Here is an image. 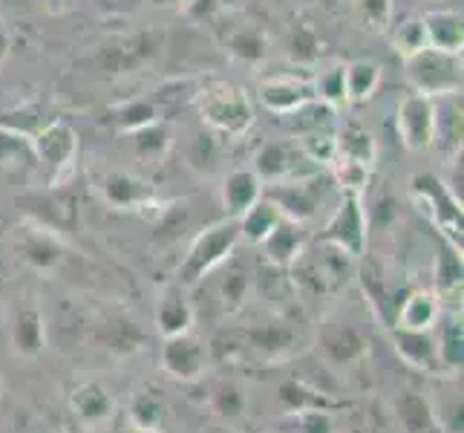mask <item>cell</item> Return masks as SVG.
<instances>
[{
    "label": "cell",
    "mask_w": 464,
    "mask_h": 433,
    "mask_svg": "<svg viewBox=\"0 0 464 433\" xmlns=\"http://www.w3.org/2000/svg\"><path fill=\"white\" fill-rule=\"evenodd\" d=\"M295 286L309 289L314 295H332L346 286V280L355 275V258L343 249L317 240L312 249H303L300 258L292 263Z\"/></svg>",
    "instance_id": "cell-1"
},
{
    "label": "cell",
    "mask_w": 464,
    "mask_h": 433,
    "mask_svg": "<svg viewBox=\"0 0 464 433\" xmlns=\"http://www.w3.org/2000/svg\"><path fill=\"white\" fill-rule=\"evenodd\" d=\"M239 240L243 237H239V220L237 217H228L222 222H214V226H208L194 243H190L185 261L179 266V275H176V283L185 286V289L199 286L222 261L231 258Z\"/></svg>",
    "instance_id": "cell-2"
},
{
    "label": "cell",
    "mask_w": 464,
    "mask_h": 433,
    "mask_svg": "<svg viewBox=\"0 0 464 433\" xmlns=\"http://www.w3.org/2000/svg\"><path fill=\"white\" fill-rule=\"evenodd\" d=\"M197 107L202 122L226 136H246L248 127L254 124L251 99L228 82H214L202 87L197 95Z\"/></svg>",
    "instance_id": "cell-3"
},
{
    "label": "cell",
    "mask_w": 464,
    "mask_h": 433,
    "mask_svg": "<svg viewBox=\"0 0 464 433\" xmlns=\"http://www.w3.org/2000/svg\"><path fill=\"white\" fill-rule=\"evenodd\" d=\"M404 61L407 78L419 95L441 99V95H456L461 90V53H444L436 46H427Z\"/></svg>",
    "instance_id": "cell-4"
},
{
    "label": "cell",
    "mask_w": 464,
    "mask_h": 433,
    "mask_svg": "<svg viewBox=\"0 0 464 433\" xmlns=\"http://www.w3.org/2000/svg\"><path fill=\"white\" fill-rule=\"evenodd\" d=\"M317 352L332 370H349L366 359L370 352V339L343 318L324 320V327L317 330Z\"/></svg>",
    "instance_id": "cell-5"
},
{
    "label": "cell",
    "mask_w": 464,
    "mask_h": 433,
    "mask_svg": "<svg viewBox=\"0 0 464 433\" xmlns=\"http://www.w3.org/2000/svg\"><path fill=\"white\" fill-rule=\"evenodd\" d=\"M254 173L260 176V182L280 185L306 180V176L320 173V168L300 151L297 142H271L254 159Z\"/></svg>",
    "instance_id": "cell-6"
},
{
    "label": "cell",
    "mask_w": 464,
    "mask_h": 433,
    "mask_svg": "<svg viewBox=\"0 0 464 433\" xmlns=\"http://www.w3.org/2000/svg\"><path fill=\"white\" fill-rule=\"evenodd\" d=\"M415 197L427 208L430 220L439 229V234L450 243L456 251H461V200H456L444 182L433 176H419L415 180Z\"/></svg>",
    "instance_id": "cell-7"
},
{
    "label": "cell",
    "mask_w": 464,
    "mask_h": 433,
    "mask_svg": "<svg viewBox=\"0 0 464 433\" xmlns=\"http://www.w3.org/2000/svg\"><path fill=\"white\" fill-rule=\"evenodd\" d=\"M263 197H268L271 202L277 205V212L285 220H295V222H309L320 202L326 197V182L320 180V173L306 176V180H295V182H280V185H268V191Z\"/></svg>",
    "instance_id": "cell-8"
},
{
    "label": "cell",
    "mask_w": 464,
    "mask_h": 433,
    "mask_svg": "<svg viewBox=\"0 0 464 433\" xmlns=\"http://www.w3.org/2000/svg\"><path fill=\"white\" fill-rule=\"evenodd\" d=\"M243 339V349L248 356H257L260 361H283L297 352L300 335L297 330L283 318H271L263 324H254L239 332Z\"/></svg>",
    "instance_id": "cell-9"
},
{
    "label": "cell",
    "mask_w": 464,
    "mask_h": 433,
    "mask_svg": "<svg viewBox=\"0 0 464 433\" xmlns=\"http://www.w3.org/2000/svg\"><path fill=\"white\" fill-rule=\"evenodd\" d=\"M320 240L343 249L355 261L361 258L366 249V212L358 194H343L341 205L334 208V214L329 217Z\"/></svg>",
    "instance_id": "cell-10"
},
{
    "label": "cell",
    "mask_w": 464,
    "mask_h": 433,
    "mask_svg": "<svg viewBox=\"0 0 464 433\" xmlns=\"http://www.w3.org/2000/svg\"><path fill=\"white\" fill-rule=\"evenodd\" d=\"M398 133L404 144L412 151H427L430 144H436V99L412 93L398 104L395 113Z\"/></svg>",
    "instance_id": "cell-11"
},
{
    "label": "cell",
    "mask_w": 464,
    "mask_h": 433,
    "mask_svg": "<svg viewBox=\"0 0 464 433\" xmlns=\"http://www.w3.org/2000/svg\"><path fill=\"white\" fill-rule=\"evenodd\" d=\"M162 367L168 370V376L179 381H197L208 367V347L190 332L173 335V339H165Z\"/></svg>",
    "instance_id": "cell-12"
},
{
    "label": "cell",
    "mask_w": 464,
    "mask_h": 433,
    "mask_svg": "<svg viewBox=\"0 0 464 433\" xmlns=\"http://www.w3.org/2000/svg\"><path fill=\"white\" fill-rule=\"evenodd\" d=\"M260 99L268 110L275 113H297L309 102H314V87L309 78L303 75H289V73H277L260 82Z\"/></svg>",
    "instance_id": "cell-13"
},
{
    "label": "cell",
    "mask_w": 464,
    "mask_h": 433,
    "mask_svg": "<svg viewBox=\"0 0 464 433\" xmlns=\"http://www.w3.org/2000/svg\"><path fill=\"white\" fill-rule=\"evenodd\" d=\"M75 151H78V139L72 133V127L63 122L46 124L35 139V153L46 165V171L53 173V180L58 182L63 173H67L75 162Z\"/></svg>",
    "instance_id": "cell-14"
},
{
    "label": "cell",
    "mask_w": 464,
    "mask_h": 433,
    "mask_svg": "<svg viewBox=\"0 0 464 433\" xmlns=\"http://www.w3.org/2000/svg\"><path fill=\"white\" fill-rule=\"evenodd\" d=\"M392 344L395 352L404 359L407 367L419 373H444L441 370V361H439V344H436V335L433 330H401V327H392Z\"/></svg>",
    "instance_id": "cell-15"
},
{
    "label": "cell",
    "mask_w": 464,
    "mask_h": 433,
    "mask_svg": "<svg viewBox=\"0 0 464 433\" xmlns=\"http://www.w3.org/2000/svg\"><path fill=\"white\" fill-rule=\"evenodd\" d=\"M18 251L38 271H55L63 263V258H67V249H63L61 237L44 226L18 229Z\"/></svg>",
    "instance_id": "cell-16"
},
{
    "label": "cell",
    "mask_w": 464,
    "mask_h": 433,
    "mask_svg": "<svg viewBox=\"0 0 464 433\" xmlns=\"http://www.w3.org/2000/svg\"><path fill=\"white\" fill-rule=\"evenodd\" d=\"M217 283H214V292L219 298V310L222 312H237V310H243V303L251 292V275L254 271L246 266V263H239V261H222L217 269Z\"/></svg>",
    "instance_id": "cell-17"
},
{
    "label": "cell",
    "mask_w": 464,
    "mask_h": 433,
    "mask_svg": "<svg viewBox=\"0 0 464 433\" xmlns=\"http://www.w3.org/2000/svg\"><path fill=\"white\" fill-rule=\"evenodd\" d=\"M392 413L404 433H441L439 413L421 393H415V390L395 393Z\"/></svg>",
    "instance_id": "cell-18"
},
{
    "label": "cell",
    "mask_w": 464,
    "mask_h": 433,
    "mask_svg": "<svg viewBox=\"0 0 464 433\" xmlns=\"http://www.w3.org/2000/svg\"><path fill=\"white\" fill-rule=\"evenodd\" d=\"M95 341H99L107 352H113V356L127 359V356L141 352V347H145V332H141V327L133 318L113 315V318H107L104 324H99V330H95Z\"/></svg>",
    "instance_id": "cell-19"
},
{
    "label": "cell",
    "mask_w": 464,
    "mask_h": 433,
    "mask_svg": "<svg viewBox=\"0 0 464 433\" xmlns=\"http://www.w3.org/2000/svg\"><path fill=\"white\" fill-rule=\"evenodd\" d=\"M277 405L283 413L297 416L303 410H338V408H349L346 402H334L329 399V393H324L314 384H306L303 379H289L280 384L277 390Z\"/></svg>",
    "instance_id": "cell-20"
},
{
    "label": "cell",
    "mask_w": 464,
    "mask_h": 433,
    "mask_svg": "<svg viewBox=\"0 0 464 433\" xmlns=\"http://www.w3.org/2000/svg\"><path fill=\"white\" fill-rule=\"evenodd\" d=\"M156 327L165 339L190 332V327H194V307H190L185 286L176 283V286L165 289V295L156 307Z\"/></svg>",
    "instance_id": "cell-21"
},
{
    "label": "cell",
    "mask_w": 464,
    "mask_h": 433,
    "mask_svg": "<svg viewBox=\"0 0 464 433\" xmlns=\"http://www.w3.org/2000/svg\"><path fill=\"white\" fill-rule=\"evenodd\" d=\"M260 246H263V254H266L268 263H275L280 269H289L303 254V249H306V240H303L300 222L280 217V222L271 229V234L263 240Z\"/></svg>",
    "instance_id": "cell-22"
},
{
    "label": "cell",
    "mask_w": 464,
    "mask_h": 433,
    "mask_svg": "<svg viewBox=\"0 0 464 433\" xmlns=\"http://www.w3.org/2000/svg\"><path fill=\"white\" fill-rule=\"evenodd\" d=\"M70 410L78 416V422H84L90 428H99L110 422V416L116 410V402L110 399V393L99 384H78L70 393Z\"/></svg>",
    "instance_id": "cell-23"
},
{
    "label": "cell",
    "mask_w": 464,
    "mask_h": 433,
    "mask_svg": "<svg viewBox=\"0 0 464 433\" xmlns=\"http://www.w3.org/2000/svg\"><path fill=\"white\" fill-rule=\"evenodd\" d=\"M46 344L44 315L35 307H24L12 320V347L24 359H38Z\"/></svg>",
    "instance_id": "cell-24"
},
{
    "label": "cell",
    "mask_w": 464,
    "mask_h": 433,
    "mask_svg": "<svg viewBox=\"0 0 464 433\" xmlns=\"http://www.w3.org/2000/svg\"><path fill=\"white\" fill-rule=\"evenodd\" d=\"M260 197H263V182L254 171L243 168V171H234L226 176V185H222V202H226L231 217L246 214Z\"/></svg>",
    "instance_id": "cell-25"
},
{
    "label": "cell",
    "mask_w": 464,
    "mask_h": 433,
    "mask_svg": "<svg viewBox=\"0 0 464 433\" xmlns=\"http://www.w3.org/2000/svg\"><path fill=\"white\" fill-rule=\"evenodd\" d=\"M102 194L116 208H141L153 200L148 182L136 180L130 173H107L102 180Z\"/></svg>",
    "instance_id": "cell-26"
},
{
    "label": "cell",
    "mask_w": 464,
    "mask_h": 433,
    "mask_svg": "<svg viewBox=\"0 0 464 433\" xmlns=\"http://www.w3.org/2000/svg\"><path fill=\"white\" fill-rule=\"evenodd\" d=\"M251 289H257V295L266 303H271V307H283V303H289L297 292V286L289 275H285V269H280L275 263H263L257 271H254Z\"/></svg>",
    "instance_id": "cell-27"
},
{
    "label": "cell",
    "mask_w": 464,
    "mask_h": 433,
    "mask_svg": "<svg viewBox=\"0 0 464 433\" xmlns=\"http://www.w3.org/2000/svg\"><path fill=\"white\" fill-rule=\"evenodd\" d=\"M439 320V295L436 292H412L398 307L395 327L401 330H433Z\"/></svg>",
    "instance_id": "cell-28"
},
{
    "label": "cell",
    "mask_w": 464,
    "mask_h": 433,
    "mask_svg": "<svg viewBox=\"0 0 464 433\" xmlns=\"http://www.w3.org/2000/svg\"><path fill=\"white\" fill-rule=\"evenodd\" d=\"M424 21L427 29V44L436 46V50L444 53H461V15L450 12V9H441V12H430Z\"/></svg>",
    "instance_id": "cell-29"
},
{
    "label": "cell",
    "mask_w": 464,
    "mask_h": 433,
    "mask_svg": "<svg viewBox=\"0 0 464 433\" xmlns=\"http://www.w3.org/2000/svg\"><path fill=\"white\" fill-rule=\"evenodd\" d=\"M280 212H277V205L271 202L268 197H260L257 202H254L246 214H239V237H246L248 243H263V240L271 234V229L280 222Z\"/></svg>",
    "instance_id": "cell-30"
},
{
    "label": "cell",
    "mask_w": 464,
    "mask_h": 433,
    "mask_svg": "<svg viewBox=\"0 0 464 433\" xmlns=\"http://www.w3.org/2000/svg\"><path fill=\"white\" fill-rule=\"evenodd\" d=\"M439 361L444 373H456L461 370L464 361V327H461V315H447V320L439 330Z\"/></svg>",
    "instance_id": "cell-31"
},
{
    "label": "cell",
    "mask_w": 464,
    "mask_h": 433,
    "mask_svg": "<svg viewBox=\"0 0 464 433\" xmlns=\"http://www.w3.org/2000/svg\"><path fill=\"white\" fill-rule=\"evenodd\" d=\"M381 84V67L378 64H349L346 67V99L349 102H366Z\"/></svg>",
    "instance_id": "cell-32"
},
{
    "label": "cell",
    "mask_w": 464,
    "mask_h": 433,
    "mask_svg": "<svg viewBox=\"0 0 464 433\" xmlns=\"http://www.w3.org/2000/svg\"><path fill=\"white\" fill-rule=\"evenodd\" d=\"M300 151L306 153L312 162L320 168V165H332L334 159H338V136L326 127H312L300 136Z\"/></svg>",
    "instance_id": "cell-33"
},
{
    "label": "cell",
    "mask_w": 464,
    "mask_h": 433,
    "mask_svg": "<svg viewBox=\"0 0 464 433\" xmlns=\"http://www.w3.org/2000/svg\"><path fill=\"white\" fill-rule=\"evenodd\" d=\"M334 168V182L341 185L343 194H363L366 185H370V168L366 162H358V159H349V156H338L332 162Z\"/></svg>",
    "instance_id": "cell-34"
},
{
    "label": "cell",
    "mask_w": 464,
    "mask_h": 433,
    "mask_svg": "<svg viewBox=\"0 0 464 433\" xmlns=\"http://www.w3.org/2000/svg\"><path fill=\"white\" fill-rule=\"evenodd\" d=\"M136 136V153L141 162H159V159L165 156L168 151V144H170V133H168V127L165 124H145V127H139V131H133Z\"/></svg>",
    "instance_id": "cell-35"
},
{
    "label": "cell",
    "mask_w": 464,
    "mask_h": 433,
    "mask_svg": "<svg viewBox=\"0 0 464 433\" xmlns=\"http://www.w3.org/2000/svg\"><path fill=\"white\" fill-rule=\"evenodd\" d=\"M338 156L358 159V162L372 165L375 162V139L358 124H349L346 131L338 136Z\"/></svg>",
    "instance_id": "cell-36"
},
{
    "label": "cell",
    "mask_w": 464,
    "mask_h": 433,
    "mask_svg": "<svg viewBox=\"0 0 464 433\" xmlns=\"http://www.w3.org/2000/svg\"><path fill=\"white\" fill-rule=\"evenodd\" d=\"M312 87H314V99L326 102L329 107H341V104L349 102L346 99V67L324 70L312 82Z\"/></svg>",
    "instance_id": "cell-37"
},
{
    "label": "cell",
    "mask_w": 464,
    "mask_h": 433,
    "mask_svg": "<svg viewBox=\"0 0 464 433\" xmlns=\"http://www.w3.org/2000/svg\"><path fill=\"white\" fill-rule=\"evenodd\" d=\"M165 416V402L156 390H139L130 405V419L136 428H159Z\"/></svg>",
    "instance_id": "cell-38"
},
{
    "label": "cell",
    "mask_w": 464,
    "mask_h": 433,
    "mask_svg": "<svg viewBox=\"0 0 464 433\" xmlns=\"http://www.w3.org/2000/svg\"><path fill=\"white\" fill-rule=\"evenodd\" d=\"M211 410L226 422H239L246 416V396L239 393L237 384H219L211 393Z\"/></svg>",
    "instance_id": "cell-39"
},
{
    "label": "cell",
    "mask_w": 464,
    "mask_h": 433,
    "mask_svg": "<svg viewBox=\"0 0 464 433\" xmlns=\"http://www.w3.org/2000/svg\"><path fill=\"white\" fill-rule=\"evenodd\" d=\"M392 44H395V50L401 53L404 58L415 55V53H421L427 50V29H424V21L421 18H407L404 24H398L392 29Z\"/></svg>",
    "instance_id": "cell-40"
},
{
    "label": "cell",
    "mask_w": 464,
    "mask_h": 433,
    "mask_svg": "<svg viewBox=\"0 0 464 433\" xmlns=\"http://www.w3.org/2000/svg\"><path fill=\"white\" fill-rule=\"evenodd\" d=\"M228 50H231V55H237L239 61H263L266 58V38L260 35L257 29H251V26H246V29H237L234 35H231V41H228Z\"/></svg>",
    "instance_id": "cell-41"
},
{
    "label": "cell",
    "mask_w": 464,
    "mask_h": 433,
    "mask_svg": "<svg viewBox=\"0 0 464 433\" xmlns=\"http://www.w3.org/2000/svg\"><path fill=\"white\" fill-rule=\"evenodd\" d=\"M355 12L363 26L381 29V26H387L392 6H390V0H355Z\"/></svg>",
    "instance_id": "cell-42"
},
{
    "label": "cell",
    "mask_w": 464,
    "mask_h": 433,
    "mask_svg": "<svg viewBox=\"0 0 464 433\" xmlns=\"http://www.w3.org/2000/svg\"><path fill=\"white\" fill-rule=\"evenodd\" d=\"M334 410H303L297 413V430L300 433H338Z\"/></svg>",
    "instance_id": "cell-43"
},
{
    "label": "cell",
    "mask_w": 464,
    "mask_h": 433,
    "mask_svg": "<svg viewBox=\"0 0 464 433\" xmlns=\"http://www.w3.org/2000/svg\"><path fill=\"white\" fill-rule=\"evenodd\" d=\"M24 153V142L14 133H0V162H14Z\"/></svg>",
    "instance_id": "cell-44"
},
{
    "label": "cell",
    "mask_w": 464,
    "mask_h": 433,
    "mask_svg": "<svg viewBox=\"0 0 464 433\" xmlns=\"http://www.w3.org/2000/svg\"><path fill=\"white\" fill-rule=\"evenodd\" d=\"M44 6L50 9L53 15H61V12H67L72 6V0H44Z\"/></svg>",
    "instance_id": "cell-45"
},
{
    "label": "cell",
    "mask_w": 464,
    "mask_h": 433,
    "mask_svg": "<svg viewBox=\"0 0 464 433\" xmlns=\"http://www.w3.org/2000/svg\"><path fill=\"white\" fill-rule=\"evenodd\" d=\"M6 55H9V32H6L4 21H0V64L6 61Z\"/></svg>",
    "instance_id": "cell-46"
},
{
    "label": "cell",
    "mask_w": 464,
    "mask_h": 433,
    "mask_svg": "<svg viewBox=\"0 0 464 433\" xmlns=\"http://www.w3.org/2000/svg\"><path fill=\"white\" fill-rule=\"evenodd\" d=\"M243 0H217V6L222 9V6H239Z\"/></svg>",
    "instance_id": "cell-47"
},
{
    "label": "cell",
    "mask_w": 464,
    "mask_h": 433,
    "mask_svg": "<svg viewBox=\"0 0 464 433\" xmlns=\"http://www.w3.org/2000/svg\"><path fill=\"white\" fill-rule=\"evenodd\" d=\"M130 433H162V430H159V428H133Z\"/></svg>",
    "instance_id": "cell-48"
},
{
    "label": "cell",
    "mask_w": 464,
    "mask_h": 433,
    "mask_svg": "<svg viewBox=\"0 0 464 433\" xmlns=\"http://www.w3.org/2000/svg\"><path fill=\"white\" fill-rule=\"evenodd\" d=\"M346 433H361V430H346Z\"/></svg>",
    "instance_id": "cell-49"
},
{
    "label": "cell",
    "mask_w": 464,
    "mask_h": 433,
    "mask_svg": "<svg viewBox=\"0 0 464 433\" xmlns=\"http://www.w3.org/2000/svg\"><path fill=\"white\" fill-rule=\"evenodd\" d=\"M251 433H266V430H251Z\"/></svg>",
    "instance_id": "cell-50"
}]
</instances>
